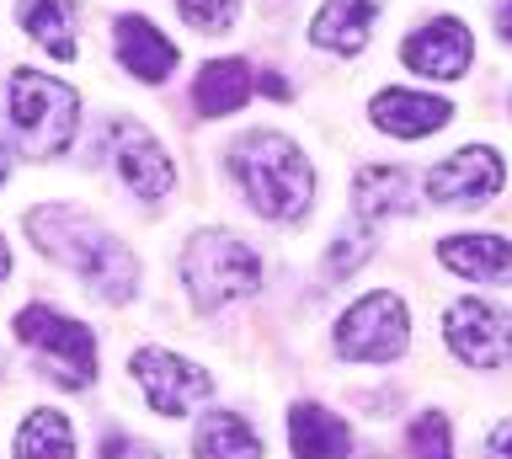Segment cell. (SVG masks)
<instances>
[{"label":"cell","mask_w":512,"mask_h":459,"mask_svg":"<svg viewBox=\"0 0 512 459\" xmlns=\"http://www.w3.org/2000/svg\"><path fill=\"white\" fill-rule=\"evenodd\" d=\"M230 171H235V182L246 187L251 209L278 219V225L299 219L304 209H310V198H315V171H310V161H304V150L294 145V139H283V134L235 139Z\"/></svg>","instance_id":"1"},{"label":"cell","mask_w":512,"mask_h":459,"mask_svg":"<svg viewBox=\"0 0 512 459\" xmlns=\"http://www.w3.org/2000/svg\"><path fill=\"white\" fill-rule=\"evenodd\" d=\"M32 241H38L48 257L70 262L107 305H123V299L134 294V257H128L107 230L86 225L75 209H38L32 214Z\"/></svg>","instance_id":"2"},{"label":"cell","mask_w":512,"mask_h":459,"mask_svg":"<svg viewBox=\"0 0 512 459\" xmlns=\"http://www.w3.org/2000/svg\"><path fill=\"white\" fill-rule=\"evenodd\" d=\"M6 113H11V129L22 134V145L32 155H64L75 145V129H80V97L64 81L43 70H11L6 81Z\"/></svg>","instance_id":"3"},{"label":"cell","mask_w":512,"mask_h":459,"mask_svg":"<svg viewBox=\"0 0 512 459\" xmlns=\"http://www.w3.org/2000/svg\"><path fill=\"white\" fill-rule=\"evenodd\" d=\"M182 283H187V294L198 310H219V305H230V299L256 294L262 262H256V251L240 241V235L203 230V235H192V246L182 251Z\"/></svg>","instance_id":"4"},{"label":"cell","mask_w":512,"mask_h":459,"mask_svg":"<svg viewBox=\"0 0 512 459\" xmlns=\"http://www.w3.org/2000/svg\"><path fill=\"white\" fill-rule=\"evenodd\" d=\"M16 337L48 358V369H54L59 385H70V390L91 385V374H96V337L80 321H70V315H59L48 305H27L22 315H16Z\"/></svg>","instance_id":"5"},{"label":"cell","mask_w":512,"mask_h":459,"mask_svg":"<svg viewBox=\"0 0 512 459\" xmlns=\"http://www.w3.org/2000/svg\"><path fill=\"white\" fill-rule=\"evenodd\" d=\"M406 337H411V321H406V305L395 294H363L342 321H336V353L352 358V363H395L406 353Z\"/></svg>","instance_id":"6"},{"label":"cell","mask_w":512,"mask_h":459,"mask_svg":"<svg viewBox=\"0 0 512 459\" xmlns=\"http://www.w3.org/2000/svg\"><path fill=\"white\" fill-rule=\"evenodd\" d=\"M128 369H134L144 401H150L160 417H187V411L214 390V374L208 369H198L192 358L160 353V347H139V353L128 358Z\"/></svg>","instance_id":"7"},{"label":"cell","mask_w":512,"mask_h":459,"mask_svg":"<svg viewBox=\"0 0 512 459\" xmlns=\"http://www.w3.org/2000/svg\"><path fill=\"white\" fill-rule=\"evenodd\" d=\"M443 337L464 363L496 369V363L512 353V315L486 305V299H459V305H448V315H443Z\"/></svg>","instance_id":"8"},{"label":"cell","mask_w":512,"mask_h":459,"mask_svg":"<svg viewBox=\"0 0 512 459\" xmlns=\"http://www.w3.org/2000/svg\"><path fill=\"white\" fill-rule=\"evenodd\" d=\"M507 166L491 145H470V150H454L448 161H438L427 171V198L432 203H448V209H464V203H486L496 198Z\"/></svg>","instance_id":"9"},{"label":"cell","mask_w":512,"mask_h":459,"mask_svg":"<svg viewBox=\"0 0 512 459\" xmlns=\"http://www.w3.org/2000/svg\"><path fill=\"white\" fill-rule=\"evenodd\" d=\"M400 59L416 70V75H432V81H454V75L470 70L475 59V38L459 17H432L427 27L400 43Z\"/></svg>","instance_id":"10"},{"label":"cell","mask_w":512,"mask_h":459,"mask_svg":"<svg viewBox=\"0 0 512 459\" xmlns=\"http://www.w3.org/2000/svg\"><path fill=\"white\" fill-rule=\"evenodd\" d=\"M112 161H118V177L134 187L139 198H160V193H171V182H176L171 155L160 150V139L150 129H139V123H128V118L112 123Z\"/></svg>","instance_id":"11"},{"label":"cell","mask_w":512,"mask_h":459,"mask_svg":"<svg viewBox=\"0 0 512 459\" xmlns=\"http://www.w3.org/2000/svg\"><path fill=\"white\" fill-rule=\"evenodd\" d=\"M368 118L379 123L384 134H395V139H422L432 129H443L448 118H454V107H448L443 97H432V91H379L374 107H368Z\"/></svg>","instance_id":"12"},{"label":"cell","mask_w":512,"mask_h":459,"mask_svg":"<svg viewBox=\"0 0 512 459\" xmlns=\"http://www.w3.org/2000/svg\"><path fill=\"white\" fill-rule=\"evenodd\" d=\"M112 38H118V59H123V70L128 75H139V81H150L160 86L166 75L176 70V43L160 33L155 22H144V17H118V27H112Z\"/></svg>","instance_id":"13"},{"label":"cell","mask_w":512,"mask_h":459,"mask_svg":"<svg viewBox=\"0 0 512 459\" xmlns=\"http://www.w3.org/2000/svg\"><path fill=\"white\" fill-rule=\"evenodd\" d=\"M438 262L470 283H512V241L502 235H448L438 241Z\"/></svg>","instance_id":"14"},{"label":"cell","mask_w":512,"mask_h":459,"mask_svg":"<svg viewBox=\"0 0 512 459\" xmlns=\"http://www.w3.org/2000/svg\"><path fill=\"white\" fill-rule=\"evenodd\" d=\"M352 203H358V214L368 225H379V219L411 214L416 203H422V187H416V177L400 166H363L358 187H352Z\"/></svg>","instance_id":"15"},{"label":"cell","mask_w":512,"mask_h":459,"mask_svg":"<svg viewBox=\"0 0 512 459\" xmlns=\"http://www.w3.org/2000/svg\"><path fill=\"white\" fill-rule=\"evenodd\" d=\"M288 449H294V459H347L352 433L336 411L315 406V401H299L288 411Z\"/></svg>","instance_id":"16"},{"label":"cell","mask_w":512,"mask_h":459,"mask_svg":"<svg viewBox=\"0 0 512 459\" xmlns=\"http://www.w3.org/2000/svg\"><path fill=\"white\" fill-rule=\"evenodd\" d=\"M374 17H379V0H326L310 38L331 54H363L368 33H374Z\"/></svg>","instance_id":"17"},{"label":"cell","mask_w":512,"mask_h":459,"mask_svg":"<svg viewBox=\"0 0 512 459\" xmlns=\"http://www.w3.org/2000/svg\"><path fill=\"white\" fill-rule=\"evenodd\" d=\"M251 86H256V75L246 59H208L198 70V86H192V102H198L203 118H224L251 97Z\"/></svg>","instance_id":"18"},{"label":"cell","mask_w":512,"mask_h":459,"mask_svg":"<svg viewBox=\"0 0 512 459\" xmlns=\"http://www.w3.org/2000/svg\"><path fill=\"white\" fill-rule=\"evenodd\" d=\"M22 27L32 43H43L54 59L80 54V17L70 0H22Z\"/></svg>","instance_id":"19"},{"label":"cell","mask_w":512,"mask_h":459,"mask_svg":"<svg viewBox=\"0 0 512 459\" xmlns=\"http://www.w3.org/2000/svg\"><path fill=\"white\" fill-rule=\"evenodd\" d=\"M198 459H262V438L235 411H208L198 422Z\"/></svg>","instance_id":"20"},{"label":"cell","mask_w":512,"mask_h":459,"mask_svg":"<svg viewBox=\"0 0 512 459\" xmlns=\"http://www.w3.org/2000/svg\"><path fill=\"white\" fill-rule=\"evenodd\" d=\"M16 459H75V433L59 411H32L16 433Z\"/></svg>","instance_id":"21"},{"label":"cell","mask_w":512,"mask_h":459,"mask_svg":"<svg viewBox=\"0 0 512 459\" xmlns=\"http://www.w3.org/2000/svg\"><path fill=\"white\" fill-rule=\"evenodd\" d=\"M411 454L416 459H454L443 411H422V417H411Z\"/></svg>","instance_id":"22"},{"label":"cell","mask_w":512,"mask_h":459,"mask_svg":"<svg viewBox=\"0 0 512 459\" xmlns=\"http://www.w3.org/2000/svg\"><path fill=\"white\" fill-rule=\"evenodd\" d=\"M176 11H182L192 27H203V33H224L235 17V0H176Z\"/></svg>","instance_id":"23"},{"label":"cell","mask_w":512,"mask_h":459,"mask_svg":"<svg viewBox=\"0 0 512 459\" xmlns=\"http://www.w3.org/2000/svg\"><path fill=\"white\" fill-rule=\"evenodd\" d=\"M102 459H160L150 443H139V438H123V433H112L102 443Z\"/></svg>","instance_id":"24"},{"label":"cell","mask_w":512,"mask_h":459,"mask_svg":"<svg viewBox=\"0 0 512 459\" xmlns=\"http://www.w3.org/2000/svg\"><path fill=\"white\" fill-rule=\"evenodd\" d=\"M486 459H512V422H502L486 443Z\"/></svg>","instance_id":"25"},{"label":"cell","mask_w":512,"mask_h":459,"mask_svg":"<svg viewBox=\"0 0 512 459\" xmlns=\"http://www.w3.org/2000/svg\"><path fill=\"white\" fill-rule=\"evenodd\" d=\"M496 33L502 43H512V0H496Z\"/></svg>","instance_id":"26"},{"label":"cell","mask_w":512,"mask_h":459,"mask_svg":"<svg viewBox=\"0 0 512 459\" xmlns=\"http://www.w3.org/2000/svg\"><path fill=\"white\" fill-rule=\"evenodd\" d=\"M11 273V251H6V241H0V278Z\"/></svg>","instance_id":"27"},{"label":"cell","mask_w":512,"mask_h":459,"mask_svg":"<svg viewBox=\"0 0 512 459\" xmlns=\"http://www.w3.org/2000/svg\"><path fill=\"white\" fill-rule=\"evenodd\" d=\"M0 187H6V155H0Z\"/></svg>","instance_id":"28"}]
</instances>
